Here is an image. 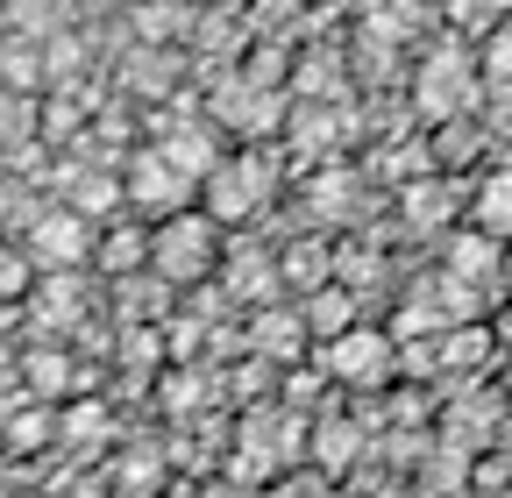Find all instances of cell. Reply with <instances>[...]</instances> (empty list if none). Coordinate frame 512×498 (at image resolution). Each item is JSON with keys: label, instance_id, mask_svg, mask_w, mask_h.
<instances>
[{"label": "cell", "instance_id": "cell-1", "mask_svg": "<svg viewBox=\"0 0 512 498\" xmlns=\"http://www.w3.org/2000/svg\"><path fill=\"white\" fill-rule=\"evenodd\" d=\"M278 200V157L264 150V143H249V150H235V157H221L214 164V178L200 185V207L221 221V228H242V221H256Z\"/></svg>", "mask_w": 512, "mask_h": 498}, {"label": "cell", "instance_id": "cell-2", "mask_svg": "<svg viewBox=\"0 0 512 498\" xmlns=\"http://www.w3.org/2000/svg\"><path fill=\"white\" fill-rule=\"evenodd\" d=\"M214 264H221V221L207 207H185L150 228V271L164 285H200Z\"/></svg>", "mask_w": 512, "mask_h": 498}, {"label": "cell", "instance_id": "cell-3", "mask_svg": "<svg viewBox=\"0 0 512 498\" xmlns=\"http://www.w3.org/2000/svg\"><path fill=\"white\" fill-rule=\"evenodd\" d=\"M285 121H292V114H285V93H278L264 72H235V79L214 86V129L242 136V150H249V143H271Z\"/></svg>", "mask_w": 512, "mask_h": 498}, {"label": "cell", "instance_id": "cell-4", "mask_svg": "<svg viewBox=\"0 0 512 498\" xmlns=\"http://www.w3.org/2000/svg\"><path fill=\"white\" fill-rule=\"evenodd\" d=\"M22 249H29L36 271H79V264L100 257V235H93L86 214H72V207L57 200V207H36L22 221Z\"/></svg>", "mask_w": 512, "mask_h": 498}, {"label": "cell", "instance_id": "cell-5", "mask_svg": "<svg viewBox=\"0 0 512 498\" xmlns=\"http://www.w3.org/2000/svg\"><path fill=\"white\" fill-rule=\"evenodd\" d=\"M320 370H328L335 385L363 392V385H392V370H399V335H384V328H349L335 335L328 349H320Z\"/></svg>", "mask_w": 512, "mask_h": 498}, {"label": "cell", "instance_id": "cell-6", "mask_svg": "<svg viewBox=\"0 0 512 498\" xmlns=\"http://www.w3.org/2000/svg\"><path fill=\"white\" fill-rule=\"evenodd\" d=\"M121 185H128V207H136V214H157V221H171V214L192 207V178H178L157 143H143L136 157H128Z\"/></svg>", "mask_w": 512, "mask_h": 498}, {"label": "cell", "instance_id": "cell-7", "mask_svg": "<svg viewBox=\"0 0 512 498\" xmlns=\"http://www.w3.org/2000/svg\"><path fill=\"white\" fill-rule=\"evenodd\" d=\"M413 107H420L427 121H463V114L477 107V72L463 65L456 50H434L427 65L413 72Z\"/></svg>", "mask_w": 512, "mask_h": 498}, {"label": "cell", "instance_id": "cell-8", "mask_svg": "<svg viewBox=\"0 0 512 498\" xmlns=\"http://www.w3.org/2000/svg\"><path fill=\"white\" fill-rule=\"evenodd\" d=\"M57 200L72 207V214H86V221H107V214H121L128 207V185H121V171H100V164H72L64 171L57 164Z\"/></svg>", "mask_w": 512, "mask_h": 498}, {"label": "cell", "instance_id": "cell-9", "mask_svg": "<svg viewBox=\"0 0 512 498\" xmlns=\"http://www.w3.org/2000/svg\"><path fill=\"white\" fill-rule=\"evenodd\" d=\"M29 321L36 328H79L86 321V285H79V271H50L36 292H29Z\"/></svg>", "mask_w": 512, "mask_h": 498}, {"label": "cell", "instance_id": "cell-10", "mask_svg": "<svg viewBox=\"0 0 512 498\" xmlns=\"http://www.w3.org/2000/svg\"><path fill=\"white\" fill-rule=\"evenodd\" d=\"M0 86H8V93H29V100H50V57H43V43L0 36Z\"/></svg>", "mask_w": 512, "mask_h": 498}, {"label": "cell", "instance_id": "cell-11", "mask_svg": "<svg viewBox=\"0 0 512 498\" xmlns=\"http://www.w3.org/2000/svg\"><path fill=\"white\" fill-rule=\"evenodd\" d=\"M128 29H136L150 50H171L178 36L200 29V8H185V0H136V8H128Z\"/></svg>", "mask_w": 512, "mask_h": 498}, {"label": "cell", "instance_id": "cell-12", "mask_svg": "<svg viewBox=\"0 0 512 498\" xmlns=\"http://www.w3.org/2000/svg\"><path fill=\"white\" fill-rule=\"evenodd\" d=\"M249 342L264 349L271 363H292L306 349V314H299V306H256V314H249Z\"/></svg>", "mask_w": 512, "mask_h": 498}, {"label": "cell", "instance_id": "cell-13", "mask_svg": "<svg viewBox=\"0 0 512 498\" xmlns=\"http://www.w3.org/2000/svg\"><path fill=\"white\" fill-rule=\"evenodd\" d=\"M356 193H363V178L342 171V164H328V171L306 178V214H313V221H349V214H363Z\"/></svg>", "mask_w": 512, "mask_h": 498}, {"label": "cell", "instance_id": "cell-14", "mask_svg": "<svg viewBox=\"0 0 512 498\" xmlns=\"http://www.w3.org/2000/svg\"><path fill=\"white\" fill-rule=\"evenodd\" d=\"M306 442H313V463L335 477V470H349V463L363 456V420H349V413H320Z\"/></svg>", "mask_w": 512, "mask_h": 498}, {"label": "cell", "instance_id": "cell-15", "mask_svg": "<svg viewBox=\"0 0 512 498\" xmlns=\"http://www.w3.org/2000/svg\"><path fill=\"white\" fill-rule=\"evenodd\" d=\"M22 378H29V392H36L43 406H72V392H79V363L64 356V349H29V356H22Z\"/></svg>", "mask_w": 512, "mask_h": 498}, {"label": "cell", "instance_id": "cell-16", "mask_svg": "<svg viewBox=\"0 0 512 498\" xmlns=\"http://www.w3.org/2000/svg\"><path fill=\"white\" fill-rule=\"evenodd\" d=\"M278 271H285V292H299V299H306V292H320V285H335V249L299 235V242H285V249H278Z\"/></svg>", "mask_w": 512, "mask_h": 498}, {"label": "cell", "instance_id": "cell-17", "mask_svg": "<svg viewBox=\"0 0 512 498\" xmlns=\"http://www.w3.org/2000/svg\"><path fill=\"white\" fill-rule=\"evenodd\" d=\"M292 306L306 314V335H320V342H335V335L356 328V292H342V285H320V292H306Z\"/></svg>", "mask_w": 512, "mask_h": 498}, {"label": "cell", "instance_id": "cell-18", "mask_svg": "<svg viewBox=\"0 0 512 498\" xmlns=\"http://www.w3.org/2000/svg\"><path fill=\"white\" fill-rule=\"evenodd\" d=\"M498 257H505V242H498V235L463 228L456 242H448V278H463V285H491V278H498Z\"/></svg>", "mask_w": 512, "mask_h": 498}, {"label": "cell", "instance_id": "cell-19", "mask_svg": "<svg viewBox=\"0 0 512 498\" xmlns=\"http://www.w3.org/2000/svg\"><path fill=\"white\" fill-rule=\"evenodd\" d=\"M157 150L171 157V171L178 178H192V185H207L214 178V164H221V150H214V136L207 129H171V136H157Z\"/></svg>", "mask_w": 512, "mask_h": 498}, {"label": "cell", "instance_id": "cell-20", "mask_svg": "<svg viewBox=\"0 0 512 498\" xmlns=\"http://www.w3.org/2000/svg\"><path fill=\"white\" fill-rule=\"evenodd\" d=\"M107 278H128V271H143L150 264V228L143 221H114L107 235H100V257H93Z\"/></svg>", "mask_w": 512, "mask_h": 498}, {"label": "cell", "instance_id": "cell-21", "mask_svg": "<svg viewBox=\"0 0 512 498\" xmlns=\"http://www.w3.org/2000/svg\"><path fill=\"white\" fill-rule=\"evenodd\" d=\"M29 143H43V100L0 86V157H15V150H29Z\"/></svg>", "mask_w": 512, "mask_h": 498}, {"label": "cell", "instance_id": "cell-22", "mask_svg": "<svg viewBox=\"0 0 512 498\" xmlns=\"http://www.w3.org/2000/svg\"><path fill=\"white\" fill-rule=\"evenodd\" d=\"M57 442L64 449H100V442H114V413L100 406V399H72L57 413Z\"/></svg>", "mask_w": 512, "mask_h": 498}, {"label": "cell", "instance_id": "cell-23", "mask_svg": "<svg viewBox=\"0 0 512 498\" xmlns=\"http://www.w3.org/2000/svg\"><path fill=\"white\" fill-rule=\"evenodd\" d=\"M470 228H477V235H498V242L512 235V171L477 185V200H470Z\"/></svg>", "mask_w": 512, "mask_h": 498}, {"label": "cell", "instance_id": "cell-24", "mask_svg": "<svg viewBox=\"0 0 512 498\" xmlns=\"http://www.w3.org/2000/svg\"><path fill=\"white\" fill-rule=\"evenodd\" d=\"M29 292H36L29 249H22V242H0V306H29Z\"/></svg>", "mask_w": 512, "mask_h": 498}, {"label": "cell", "instance_id": "cell-25", "mask_svg": "<svg viewBox=\"0 0 512 498\" xmlns=\"http://www.w3.org/2000/svg\"><path fill=\"white\" fill-rule=\"evenodd\" d=\"M292 143H299V157H328L342 136H335V114L328 107H299L292 114Z\"/></svg>", "mask_w": 512, "mask_h": 498}, {"label": "cell", "instance_id": "cell-26", "mask_svg": "<svg viewBox=\"0 0 512 498\" xmlns=\"http://www.w3.org/2000/svg\"><path fill=\"white\" fill-rule=\"evenodd\" d=\"M50 434H57L50 413H15V420H8V449H43Z\"/></svg>", "mask_w": 512, "mask_h": 498}, {"label": "cell", "instance_id": "cell-27", "mask_svg": "<svg viewBox=\"0 0 512 498\" xmlns=\"http://www.w3.org/2000/svg\"><path fill=\"white\" fill-rule=\"evenodd\" d=\"M207 498H242V491H235V484H221V491H207Z\"/></svg>", "mask_w": 512, "mask_h": 498}]
</instances>
